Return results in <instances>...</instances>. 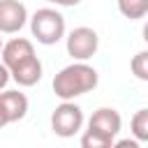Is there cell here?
<instances>
[{"label": "cell", "instance_id": "obj_1", "mask_svg": "<svg viewBox=\"0 0 148 148\" xmlns=\"http://www.w3.org/2000/svg\"><path fill=\"white\" fill-rule=\"evenodd\" d=\"M99 83V74L92 65L74 60L72 65L62 67L56 76H53V92L56 97H60L62 102H74L76 97L95 90Z\"/></svg>", "mask_w": 148, "mask_h": 148}, {"label": "cell", "instance_id": "obj_2", "mask_svg": "<svg viewBox=\"0 0 148 148\" xmlns=\"http://www.w3.org/2000/svg\"><path fill=\"white\" fill-rule=\"evenodd\" d=\"M30 32L39 44L53 46L65 37V16L56 7H42L30 16Z\"/></svg>", "mask_w": 148, "mask_h": 148}, {"label": "cell", "instance_id": "obj_3", "mask_svg": "<svg viewBox=\"0 0 148 148\" xmlns=\"http://www.w3.org/2000/svg\"><path fill=\"white\" fill-rule=\"evenodd\" d=\"M83 127V111L79 104L74 102H60L53 113H51V130L56 136L69 139L74 134H79Z\"/></svg>", "mask_w": 148, "mask_h": 148}, {"label": "cell", "instance_id": "obj_4", "mask_svg": "<svg viewBox=\"0 0 148 148\" xmlns=\"http://www.w3.org/2000/svg\"><path fill=\"white\" fill-rule=\"evenodd\" d=\"M65 39H67V56H72V60L86 62V60H90V58L97 53V49H99V35H97L92 28H88V25L74 28Z\"/></svg>", "mask_w": 148, "mask_h": 148}, {"label": "cell", "instance_id": "obj_5", "mask_svg": "<svg viewBox=\"0 0 148 148\" xmlns=\"http://www.w3.org/2000/svg\"><path fill=\"white\" fill-rule=\"evenodd\" d=\"M28 23V9L18 0H0V32L14 35Z\"/></svg>", "mask_w": 148, "mask_h": 148}, {"label": "cell", "instance_id": "obj_6", "mask_svg": "<svg viewBox=\"0 0 148 148\" xmlns=\"http://www.w3.org/2000/svg\"><path fill=\"white\" fill-rule=\"evenodd\" d=\"M35 56H37V53H35V46H32V42L25 39V37H14V39L5 42L2 53H0L2 62H5L9 69H14L16 65H21V62H25V60H30V58H35Z\"/></svg>", "mask_w": 148, "mask_h": 148}, {"label": "cell", "instance_id": "obj_7", "mask_svg": "<svg viewBox=\"0 0 148 148\" xmlns=\"http://www.w3.org/2000/svg\"><path fill=\"white\" fill-rule=\"evenodd\" d=\"M88 127H90V130H97V132H102V134L116 136V134L120 132V127H123V118H120V113H118L116 109H111V106H99V109L90 116Z\"/></svg>", "mask_w": 148, "mask_h": 148}, {"label": "cell", "instance_id": "obj_8", "mask_svg": "<svg viewBox=\"0 0 148 148\" xmlns=\"http://www.w3.org/2000/svg\"><path fill=\"white\" fill-rule=\"evenodd\" d=\"M0 104H2L9 123H16V120L25 118V113H28V97L21 90H2L0 92Z\"/></svg>", "mask_w": 148, "mask_h": 148}, {"label": "cell", "instance_id": "obj_9", "mask_svg": "<svg viewBox=\"0 0 148 148\" xmlns=\"http://www.w3.org/2000/svg\"><path fill=\"white\" fill-rule=\"evenodd\" d=\"M9 72H12V79H14L21 88H30V86L39 83L44 67H42V60L35 56V58H30V60H25V62L16 65V67H14V69H9Z\"/></svg>", "mask_w": 148, "mask_h": 148}, {"label": "cell", "instance_id": "obj_10", "mask_svg": "<svg viewBox=\"0 0 148 148\" xmlns=\"http://www.w3.org/2000/svg\"><path fill=\"white\" fill-rule=\"evenodd\" d=\"M118 12L130 21H139L148 16V0H118Z\"/></svg>", "mask_w": 148, "mask_h": 148}, {"label": "cell", "instance_id": "obj_11", "mask_svg": "<svg viewBox=\"0 0 148 148\" xmlns=\"http://www.w3.org/2000/svg\"><path fill=\"white\" fill-rule=\"evenodd\" d=\"M81 148H113V136L88 127L81 134Z\"/></svg>", "mask_w": 148, "mask_h": 148}, {"label": "cell", "instance_id": "obj_12", "mask_svg": "<svg viewBox=\"0 0 148 148\" xmlns=\"http://www.w3.org/2000/svg\"><path fill=\"white\" fill-rule=\"evenodd\" d=\"M130 127H132V136H134V139L148 141V109H139V111L132 116Z\"/></svg>", "mask_w": 148, "mask_h": 148}, {"label": "cell", "instance_id": "obj_13", "mask_svg": "<svg viewBox=\"0 0 148 148\" xmlns=\"http://www.w3.org/2000/svg\"><path fill=\"white\" fill-rule=\"evenodd\" d=\"M130 69H132V74H134L139 81H148V49H146V51H139V53L132 58Z\"/></svg>", "mask_w": 148, "mask_h": 148}, {"label": "cell", "instance_id": "obj_14", "mask_svg": "<svg viewBox=\"0 0 148 148\" xmlns=\"http://www.w3.org/2000/svg\"><path fill=\"white\" fill-rule=\"evenodd\" d=\"M113 148H141V141H139V139H134V136H132V139L127 136V139L113 141Z\"/></svg>", "mask_w": 148, "mask_h": 148}, {"label": "cell", "instance_id": "obj_15", "mask_svg": "<svg viewBox=\"0 0 148 148\" xmlns=\"http://www.w3.org/2000/svg\"><path fill=\"white\" fill-rule=\"evenodd\" d=\"M9 79H12V72H9V67H7L5 62H0V90H5V86L9 83Z\"/></svg>", "mask_w": 148, "mask_h": 148}, {"label": "cell", "instance_id": "obj_16", "mask_svg": "<svg viewBox=\"0 0 148 148\" xmlns=\"http://www.w3.org/2000/svg\"><path fill=\"white\" fill-rule=\"evenodd\" d=\"M49 5H56V7H76L81 0H46Z\"/></svg>", "mask_w": 148, "mask_h": 148}, {"label": "cell", "instance_id": "obj_17", "mask_svg": "<svg viewBox=\"0 0 148 148\" xmlns=\"http://www.w3.org/2000/svg\"><path fill=\"white\" fill-rule=\"evenodd\" d=\"M5 125H9V118H7V113H5V109L0 104V127H5Z\"/></svg>", "mask_w": 148, "mask_h": 148}, {"label": "cell", "instance_id": "obj_18", "mask_svg": "<svg viewBox=\"0 0 148 148\" xmlns=\"http://www.w3.org/2000/svg\"><path fill=\"white\" fill-rule=\"evenodd\" d=\"M141 35H143V42L148 44V21L143 23V30H141Z\"/></svg>", "mask_w": 148, "mask_h": 148}, {"label": "cell", "instance_id": "obj_19", "mask_svg": "<svg viewBox=\"0 0 148 148\" xmlns=\"http://www.w3.org/2000/svg\"><path fill=\"white\" fill-rule=\"evenodd\" d=\"M2 35V32H0ZM2 46H5V42H2V37H0V53H2Z\"/></svg>", "mask_w": 148, "mask_h": 148}]
</instances>
